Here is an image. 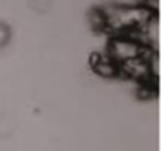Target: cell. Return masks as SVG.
<instances>
[{"instance_id":"cell-1","label":"cell","mask_w":161,"mask_h":151,"mask_svg":"<svg viewBox=\"0 0 161 151\" xmlns=\"http://www.w3.org/2000/svg\"><path fill=\"white\" fill-rule=\"evenodd\" d=\"M155 13L145 5H109L92 14V24L98 30L115 35H134Z\"/></svg>"},{"instance_id":"cell-2","label":"cell","mask_w":161,"mask_h":151,"mask_svg":"<svg viewBox=\"0 0 161 151\" xmlns=\"http://www.w3.org/2000/svg\"><path fill=\"white\" fill-rule=\"evenodd\" d=\"M148 50L141 41H137L133 35H115L109 41L106 57L119 68L126 63H131L141 57H144Z\"/></svg>"},{"instance_id":"cell-3","label":"cell","mask_w":161,"mask_h":151,"mask_svg":"<svg viewBox=\"0 0 161 151\" xmlns=\"http://www.w3.org/2000/svg\"><path fill=\"white\" fill-rule=\"evenodd\" d=\"M97 71H98L101 76H117V74H119L117 66H115L106 55L98 60V63H97Z\"/></svg>"},{"instance_id":"cell-4","label":"cell","mask_w":161,"mask_h":151,"mask_svg":"<svg viewBox=\"0 0 161 151\" xmlns=\"http://www.w3.org/2000/svg\"><path fill=\"white\" fill-rule=\"evenodd\" d=\"M29 8L36 14H46L52 8V0H29Z\"/></svg>"},{"instance_id":"cell-5","label":"cell","mask_w":161,"mask_h":151,"mask_svg":"<svg viewBox=\"0 0 161 151\" xmlns=\"http://www.w3.org/2000/svg\"><path fill=\"white\" fill-rule=\"evenodd\" d=\"M11 41V29L7 22L0 21V50L5 49Z\"/></svg>"}]
</instances>
